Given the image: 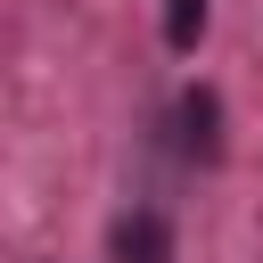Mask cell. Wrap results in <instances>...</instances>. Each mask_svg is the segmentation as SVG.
<instances>
[{"mask_svg": "<svg viewBox=\"0 0 263 263\" xmlns=\"http://www.w3.org/2000/svg\"><path fill=\"white\" fill-rule=\"evenodd\" d=\"M181 148L197 156V164H222V99L197 82V90H181Z\"/></svg>", "mask_w": 263, "mask_h": 263, "instance_id": "obj_1", "label": "cell"}, {"mask_svg": "<svg viewBox=\"0 0 263 263\" xmlns=\"http://www.w3.org/2000/svg\"><path fill=\"white\" fill-rule=\"evenodd\" d=\"M205 16H214V0H164V41L189 58V49L205 41Z\"/></svg>", "mask_w": 263, "mask_h": 263, "instance_id": "obj_3", "label": "cell"}, {"mask_svg": "<svg viewBox=\"0 0 263 263\" xmlns=\"http://www.w3.org/2000/svg\"><path fill=\"white\" fill-rule=\"evenodd\" d=\"M115 263H173L164 214H123V222H115Z\"/></svg>", "mask_w": 263, "mask_h": 263, "instance_id": "obj_2", "label": "cell"}]
</instances>
